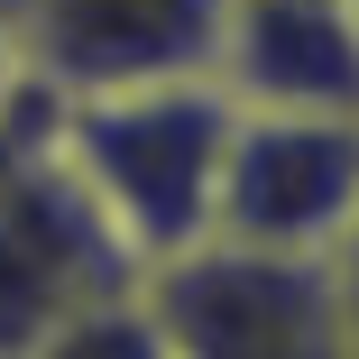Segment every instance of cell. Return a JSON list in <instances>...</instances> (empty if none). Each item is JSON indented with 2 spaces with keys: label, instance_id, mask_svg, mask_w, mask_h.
I'll list each match as a JSON object with an SVG mask.
<instances>
[{
  "label": "cell",
  "instance_id": "7a4b0ae2",
  "mask_svg": "<svg viewBox=\"0 0 359 359\" xmlns=\"http://www.w3.org/2000/svg\"><path fill=\"white\" fill-rule=\"evenodd\" d=\"M359 240V120L341 111H240L212 184V249L341 258Z\"/></svg>",
  "mask_w": 359,
  "mask_h": 359
},
{
  "label": "cell",
  "instance_id": "6da1fadb",
  "mask_svg": "<svg viewBox=\"0 0 359 359\" xmlns=\"http://www.w3.org/2000/svg\"><path fill=\"white\" fill-rule=\"evenodd\" d=\"M55 148L148 276L212 249V184H222V148H231V93L212 74L74 93Z\"/></svg>",
  "mask_w": 359,
  "mask_h": 359
},
{
  "label": "cell",
  "instance_id": "8992f818",
  "mask_svg": "<svg viewBox=\"0 0 359 359\" xmlns=\"http://www.w3.org/2000/svg\"><path fill=\"white\" fill-rule=\"evenodd\" d=\"M212 83L240 111H341V120H359V10L350 0H231Z\"/></svg>",
  "mask_w": 359,
  "mask_h": 359
},
{
  "label": "cell",
  "instance_id": "8fae6325",
  "mask_svg": "<svg viewBox=\"0 0 359 359\" xmlns=\"http://www.w3.org/2000/svg\"><path fill=\"white\" fill-rule=\"evenodd\" d=\"M350 10H359V0H350Z\"/></svg>",
  "mask_w": 359,
  "mask_h": 359
},
{
  "label": "cell",
  "instance_id": "30bf717a",
  "mask_svg": "<svg viewBox=\"0 0 359 359\" xmlns=\"http://www.w3.org/2000/svg\"><path fill=\"white\" fill-rule=\"evenodd\" d=\"M19 10H28V0H0V19H19Z\"/></svg>",
  "mask_w": 359,
  "mask_h": 359
},
{
  "label": "cell",
  "instance_id": "3957f363",
  "mask_svg": "<svg viewBox=\"0 0 359 359\" xmlns=\"http://www.w3.org/2000/svg\"><path fill=\"white\" fill-rule=\"evenodd\" d=\"M138 276L148 267L120 249L83 175L65 166V148L0 166V359H19L37 332H55L65 313L120 295Z\"/></svg>",
  "mask_w": 359,
  "mask_h": 359
},
{
  "label": "cell",
  "instance_id": "9c48e42d",
  "mask_svg": "<svg viewBox=\"0 0 359 359\" xmlns=\"http://www.w3.org/2000/svg\"><path fill=\"white\" fill-rule=\"evenodd\" d=\"M341 359H359V240L341 249Z\"/></svg>",
  "mask_w": 359,
  "mask_h": 359
},
{
  "label": "cell",
  "instance_id": "277c9868",
  "mask_svg": "<svg viewBox=\"0 0 359 359\" xmlns=\"http://www.w3.org/2000/svg\"><path fill=\"white\" fill-rule=\"evenodd\" d=\"M175 359H341V258L194 249L148 276Z\"/></svg>",
  "mask_w": 359,
  "mask_h": 359
},
{
  "label": "cell",
  "instance_id": "52a82bcc",
  "mask_svg": "<svg viewBox=\"0 0 359 359\" xmlns=\"http://www.w3.org/2000/svg\"><path fill=\"white\" fill-rule=\"evenodd\" d=\"M19 359H175V341H166V313L148 295V276H138V285H120V295L65 313L55 332H37Z\"/></svg>",
  "mask_w": 359,
  "mask_h": 359
},
{
  "label": "cell",
  "instance_id": "ba28073f",
  "mask_svg": "<svg viewBox=\"0 0 359 359\" xmlns=\"http://www.w3.org/2000/svg\"><path fill=\"white\" fill-rule=\"evenodd\" d=\"M55 138H65V93L37 74V55H28L19 19H0V166L46 157Z\"/></svg>",
  "mask_w": 359,
  "mask_h": 359
},
{
  "label": "cell",
  "instance_id": "5b68a950",
  "mask_svg": "<svg viewBox=\"0 0 359 359\" xmlns=\"http://www.w3.org/2000/svg\"><path fill=\"white\" fill-rule=\"evenodd\" d=\"M231 28V0H28L19 37L37 74L74 93H129V83H194L212 74Z\"/></svg>",
  "mask_w": 359,
  "mask_h": 359
}]
</instances>
